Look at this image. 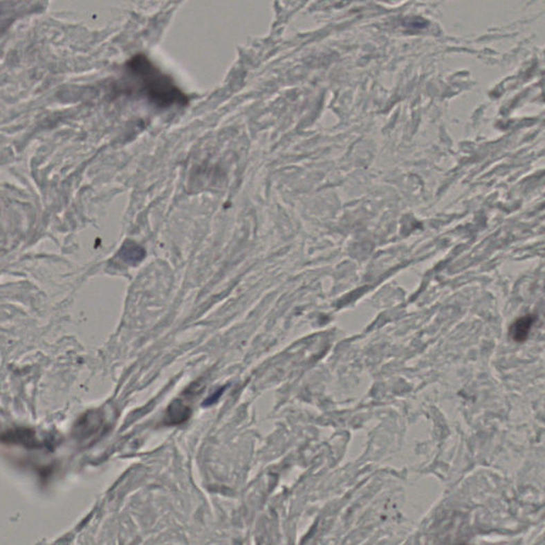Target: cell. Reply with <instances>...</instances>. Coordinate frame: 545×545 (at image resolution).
I'll use <instances>...</instances> for the list:
<instances>
[{
    "mask_svg": "<svg viewBox=\"0 0 545 545\" xmlns=\"http://www.w3.org/2000/svg\"><path fill=\"white\" fill-rule=\"evenodd\" d=\"M126 75L132 81L134 92L142 95L158 108L187 106L189 98L144 55H136L126 63Z\"/></svg>",
    "mask_w": 545,
    "mask_h": 545,
    "instance_id": "cell-1",
    "label": "cell"
},
{
    "mask_svg": "<svg viewBox=\"0 0 545 545\" xmlns=\"http://www.w3.org/2000/svg\"><path fill=\"white\" fill-rule=\"evenodd\" d=\"M102 424V416L100 414L95 412H88L78 421L75 432L77 437L88 439L100 432Z\"/></svg>",
    "mask_w": 545,
    "mask_h": 545,
    "instance_id": "cell-2",
    "label": "cell"
},
{
    "mask_svg": "<svg viewBox=\"0 0 545 545\" xmlns=\"http://www.w3.org/2000/svg\"><path fill=\"white\" fill-rule=\"evenodd\" d=\"M3 440L9 443L19 444L27 448H42L45 444L39 441L33 429L17 428L3 434Z\"/></svg>",
    "mask_w": 545,
    "mask_h": 545,
    "instance_id": "cell-3",
    "label": "cell"
},
{
    "mask_svg": "<svg viewBox=\"0 0 545 545\" xmlns=\"http://www.w3.org/2000/svg\"><path fill=\"white\" fill-rule=\"evenodd\" d=\"M192 410L181 400H176L171 403L165 414V424L167 425H179L189 420Z\"/></svg>",
    "mask_w": 545,
    "mask_h": 545,
    "instance_id": "cell-4",
    "label": "cell"
},
{
    "mask_svg": "<svg viewBox=\"0 0 545 545\" xmlns=\"http://www.w3.org/2000/svg\"><path fill=\"white\" fill-rule=\"evenodd\" d=\"M120 255L124 261L134 266L143 260L145 257V250L139 245H136V243L127 241L125 244L122 245Z\"/></svg>",
    "mask_w": 545,
    "mask_h": 545,
    "instance_id": "cell-5",
    "label": "cell"
},
{
    "mask_svg": "<svg viewBox=\"0 0 545 545\" xmlns=\"http://www.w3.org/2000/svg\"><path fill=\"white\" fill-rule=\"evenodd\" d=\"M535 319L531 315L521 317L513 323L510 329V335L517 342H523L528 337L531 326L534 324Z\"/></svg>",
    "mask_w": 545,
    "mask_h": 545,
    "instance_id": "cell-6",
    "label": "cell"
},
{
    "mask_svg": "<svg viewBox=\"0 0 545 545\" xmlns=\"http://www.w3.org/2000/svg\"><path fill=\"white\" fill-rule=\"evenodd\" d=\"M223 390H224V389H223ZM223 390H220L219 392L215 393V394L211 395L210 398H209L206 402H203V406H205V405L209 406V405L214 404V403L219 400V398H220V395L222 394Z\"/></svg>",
    "mask_w": 545,
    "mask_h": 545,
    "instance_id": "cell-7",
    "label": "cell"
}]
</instances>
